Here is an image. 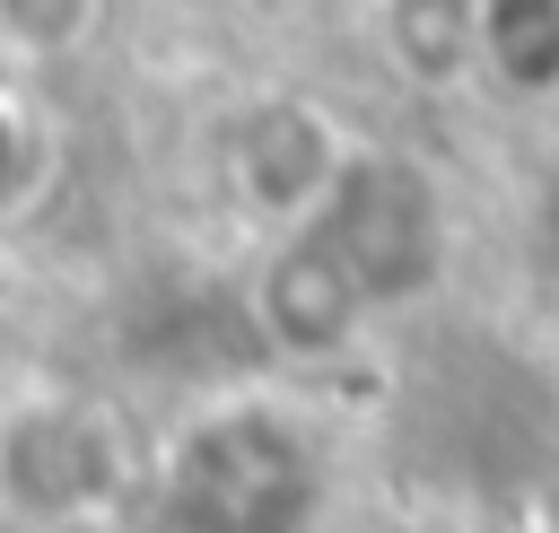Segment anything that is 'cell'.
Here are the masks:
<instances>
[{
  "mask_svg": "<svg viewBox=\"0 0 559 533\" xmlns=\"http://www.w3.org/2000/svg\"><path fill=\"white\" fill-rule=\"evenodd\" d=\"M306 236L349 271V288L367 306H393V297L437 280L445 210H437L419 166H402V157H341L332 192L306 210Z\"/></svg>",
  "mask_w": 559,
  "mask_h": 533,
  "instance_id": "obj_2",
  "label": "cell"
},
{
  "mask_svg": "<svg viewBox=\"0 0 559 533\" xmlns=\"http://www.w3.org/2000/svg\"><path fill=\"white\" fill-rule=\"evenodd\" d=\"M480 61L507 96H559V0H480Z\"/></svg>",
  "mask_w": 559,
  "mask_h": 533,
  "instance_id": "obj_6",
  "label": "cell"
},
{
  "mask_svg": "<svg viewBox=\"0 0 559 533\" xmlns=\"http://www.w3.org/2000/svg\"><path fill=\"white\" fill-rule=\"evenodd\" d=\"M358 315H367V297L314 236H297L262 280V323L280 332V350H341L358 332Z\"/></svg>",
  "mask_w": 559,
  "mask_h": 533,
  "instance_id": "obj_3",
  "label": "cell"
},
{
  "mask_svg": "<svg viewBox=\"0 0 559 533\" xmlns=\"http://www.w3.org/2000/svg\"><path fill=\"white\" fill-rule=\"evenodd\" d=\"M245 175H253V192H262L271 210H314V201L332 192L341 157H332L323 122H314L306 105H271V114L245 131Z\"/></svg>",
  "mask_w": 559,
  "mask_h": 533,
  "instance_id": "obj_4",
  "label": "cell"
},
{
  "mask_svg": "<svg viewBox=\"0 0 559 533\" xmlns=\"http://www.w3.org/2000/svg\"><path fill=\"white\" fill-rule=\"evenodd\" d=\"M384 52L428 87L463 79L480 61V0H384Z\"/></svg>",
  "mask_w": 559,
  "mask_h": 533,
  "instance_id": "obj_5",
  "label": "cell"
},
{
  "mask_svg": "<svg viewBox=\"0 0 559 533\" xmlns=\"http://www.w3.org/2000/svg\"><path fill=\"white\" fill-rule=\"evenodd\" d=\"M314 516V454L271 411H227L183 437L166 472L175 533H306Z\"/></svg>",
  "mask_w": 559,
  "mask_h": 533,
  "instance_id": "obj_1",
  "label": "cell"
}]
</instances>
